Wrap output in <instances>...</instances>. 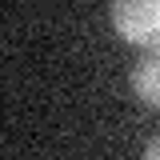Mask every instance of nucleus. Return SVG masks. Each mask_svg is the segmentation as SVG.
Masks as SVG:
<instances>
[{
    "instance_id": "obj_1",
    "label": "nucleus",
    "mask_w": 160,
    "mask_h": 160,
    "mask_svg": "<svg viewBox=\"0 0 160 160\" xmlns=\"http://www.w3.org/2000/svg\"><path fill=\"white\" fill-rule=\"evenodd\" d=\"M112 28L132 48H160V0H112Z\"/></svg>"
},
{
    "instance_id": "obj_2",
    "label": "nucleus",
    "mask_w": 160,
    "mask_h": 160,
    "mask_svg": "<svg viewBox=\"0 0 160 160\" xmlns=\"http://www.w3.org/2000/svg\"><path fill=\"white\" fill-rule=\"evenodd\" d=\"M132 92H136L140 104L160 108V56H144L132 68Z\"/></svg>"
},
{
    "instance_id": "obj_3",
    "label": "nucleus",
    "mask_w": 160,
    "mask_h": 160,
    "mask_svg": "<svg viewBox=\"0 0 160 160\" xmlns=\"http://www.w3.org/2000/svg\"><path fill=\"white\" fill-rule=\"evenodd\" d=\"M144 156H148V160H160V140H152V144L144 148Z\"/></svg>"
}]
</instances>
